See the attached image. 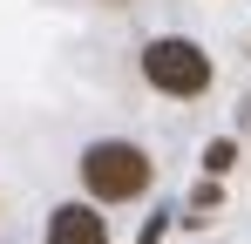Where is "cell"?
<instances>
[{
    "mask_svg": "<svg viewBox=\"0 0 251 244\" xmlns=\"http://www.w3.org/2000/svg\"><path fill=\"white\" fill-rule=\"evenodd\" d=\"M82 183H88V197H102V203H129V197L150 190V156L136 143H88Z\"/></svg>",
    "mask_w": 251,
    "mask_h": 244,
    "instance_id": "cell-1",
    "label": "cell"
},
{
    "mask_svg": "<svg viewBox=\"0 0 251 244\" xmlns=\"http://www.w3.org/2000/svg\"><path fill=\"white\" fill-rule=\"evenodd\" d=\"M143 75H150V88H163V95H204L210 88V54L197 48V41H150L143 48Z\"/></svg>",
    "mask_w": 251,
    "mask_h": 244,
    "instance_id": "cell-2",
    "label": "cell"
},
{
    "mask_svg": "<svg viewBox=\"0 0 251 244\" xmlns=\"http://www.w3.org/2000/svg\"><path fill=\"white\" fill-rule=\"evenodd\" d=\"M48 244H109V231H102V217L88 203H61L48 217Z\"/></svg>",
    "mask_w": 251,
    "mask_h": 244,
    "instance_id": "cell-3",
    "label": "cell"
},
{
    "mask_svg": "<svg viewBox=\"0 0 251 244\" xmlns=\"http://www.w3.org/2000/svg\"><path fill=\"white\" fill-rule=\"evenodd\" d=\"M204 163H210V170H231V163H238V149H231V143H210Z\"/></svg>",
    "mask_w": 251,
    "mask_h": 244,
    "instance_id": "cell-4",
    "label": "cell"
}]
</instances>
